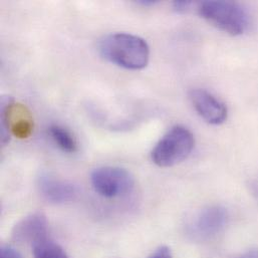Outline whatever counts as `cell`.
<instances>
[{"label": "cell", "instance_id": "6da1fadb", "mask_svg": "<svg viewBox=\"0 0 258 258\" xmlns=\"http://www.w3.org/2000/svg\"><path fill=\"white\" fill-rule=\"evenodd\" d=\"M101 54L109 61L127 70H142L147 67L150 48L145 39L131 33H112L99 43Z\"/></svg>", "mask_w": 258, "mask_h": 258}, {"label": "cell", "instance_id": "7a4b0ae2", "mask_svg": "<svg viewBox=\"0 0 258 258\" xmlns=\"http://www.w3.org/2000/svg\"><path fill=\"white\" fill-rule=\"evenodd\" d=\"M198 12L210 24L230 35H240L249 26V15L237 2L203 1L198 3Z\"/></svg>", "mask_w": 258, "mask_h": 258}, {"label": "cell", "instance_id": "3957f363", "mask_svg": "<svg viewBox=\"0 0 258 258\" xmlns=\"http://www.w3.org/2000/svg\"><path fill=\"white\" fill-rule=\"evenodd\" d=\"M194 145L195 139L190 130L183 126L173 127L154 147L152 161L162 168L175 166L189 157Z\"/></svg>", "mask_w": 258, "mask_h": 258}, {"label": "cell", "instance_id": "277c9868", "mask_svg": "<svg viewBox=\"0 0 258 258\" xmlns=\"http://www.w3.org/2000/svg\"><path fill=\"white\" fill-rule=\"evenodd\" d=\"M34 128V122L29 110L22 104L14 102L10 97L1 99V141L6 144L9 135L18 139L28 138Z\"/></svg>", "mask_w": 258, "mask_h": 258}, {"label": "cell", "instance_id": "5b68a950", "mask_svg": "<svg viewBox=\"0 0 258 258\" xmlns=\"http://www.w3.org/2000/svg\"><path fill=\"white\" fill-rule=\"evenodd\" d=\"M91 181L103 197L115 198L128 193L134 187V178L128 170L120 167H101L92 172Z\"/></svg>", "mask_w": 258, "mask_h": 258}, {"label": "cell", "instance_id": "8992f818", "mask_svg": "<svg viewBox=\"0 0 258 258\" xmlns=\"http://www.w3.org/2000/svg\"><path fill=\"white\" fill-rule=\"evenodd\" d=\"M228 221V213L222 206L213 205L201 210L190 225L191 235L198 240H208L219 234Z\"/></svg>", "mask_w": 258, "mask_h": 258}, {"label": "cell", "instance_id": "52a82bcc", "mask_svg": "<svg viewBox=\"0 0 258 258\" xmlns=\"http://www.w3.org/2000/svg\"><path fill=\"white\" fill-rule=\"evenodd\" d=\"M190 99L196 112L208 124L221 125L227 120L228 111L225 104L206 90L191 91Z\"/></svg>", "mask_w": 258, "mask_h": 258}, {"label": "cell", "instance_id": "ba28073f", "mask_svg": "<svg viewBox=\"0 0 258 258\" xmlns=\"http://www.w3.org/2000/svg\"><path fill=\"white\" fill-rule=\"evenodd\" d=\"M12 239L31 246L47 239V220L42 213H32L21 219L12 230Z\"/></svg>", "mask_w": 258, "mask_h": 258}, {"label": "cell", "instance_id": "9c48e42d", "mask_svg": "<svg viewBox=\"0 0 258 258\" xmlns=\"http://www.w3.org/2000/svg\"><path fill=\"white\" fill-rule=\"evenodd\" d=\"M37 187L41 196L54 204L70 202L78 193L77 187L73 183L50 174H41L37 180Z\"/></svg>", "mask_w": 258, "mask_h": 258}, {"label": "cell", "instance_id": "30bf717a", "mask_svg": "<svg viewBox=\"0 0 258 258\" xmlns=\"http://www.w3.org/2000/svg\"><path fill=\"white\" fill-rule=\"evenodd\" d=\"M48 130L52 140L62 151L67 153H75L77 151V140L69 130L59 125H51Z\"/></svg>", "mask_w": 258, "mask_h": 258}, {"label": "cell", "instance_id": "8fae6325", "mask_svg": "<svg viewBox=\"0 0 258 258\" xmlns=\"http://www.w3.org/2000/svg\"><path fill=\"white\" fill-rule=\"evenodd\" d=\"M34 258H69L66 251L53 241L47 239L32 246Z\"/></svg>", "mask_w": 258, "mask_h": 258}, {"label": "cell", "instance_id": "7c38bea8", "mask_svg": "<svg viewBox=\"0 0 258 258\" xmlns=\"http://www.w3.org/2000/svg\"><path fill=\"white\" fill-rule=\"evenodd\" d=\"M0 258H22L21 254L10 245H2Z\"/></svg>", "mask_w": 258, "mask_h": 258}, {"label": "cell", "instance_id": "4fadbf2b", "mask_svg": "<svg viewBox=\"0 0 258 258\" xmlns=\"http://www.w3.org/2000/svg\"><path fill=\"white\" fill-rule=\"evenodd\" d=\"M193 4L194 3L192 1L180 0V1H175L173 6H174V9L177 12H186V11H188L193 6Z\"/></svg>", "mask_w": 258, "mask_h": 258}, {"label": "cell", "instance_id": "5bb4252c", "mask_svg": "<svg viewBox=\"0 0 258 258\" xmlns=\"http://www.w3.org/2000/svg\"><path fill=\"white\" fill-rule=\"evenodd\" d=\"M148 258H172L171 250L167 246H161L152 253Z\"/></svg>", "mask_w": 258, "mask_h": 258}, {"label": "cell", "instance_id": "9a60e30c", "mask_svg": "<svg viewBox=\"0 0 258 258\" xmlns=\"http://www.w3.org/2000/svg\"><path fill=\"white\" fill-rule=\"evenodd\" d=\"M241 258H258V249L251 250V251L247 252L246 254H244Z\"/></svg>", "mask_w": 258, "mask_h": 258}, {"label": "cell", "instance_id": "2e32d148", "mask_svg": "<svg viewBox=\"0 0 258 258\" xmlns=\"http://www.w3.org/2000/svg\"><path fill=\"white\" fill-rule=\"evenodd\" d=\"M251 188H252V191H253L254 195L257 197L258 199V179L251 184Z\"/></svg>", "mask_w": 258, "mask_h": 258}, {"label": "cell", "instance_id": "e0dca14e", "mask_svg": "<svg viewBox=\"0 0 258 258\" xmlns=\"http://www.w3.org/2000/svg\"><path fill=\"white\" fill-rule=\"evenodd\" d=\"M139 4H142L144 6H149V5H154L156 3V1H152V0H141L138 2Z\"/></svg>", "mask_w": 258, "mask_h": 258}]
</instances>
